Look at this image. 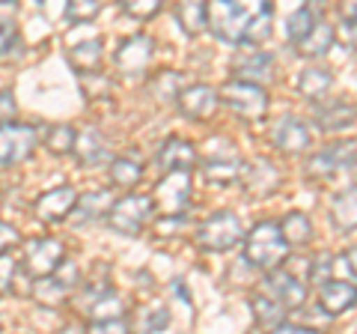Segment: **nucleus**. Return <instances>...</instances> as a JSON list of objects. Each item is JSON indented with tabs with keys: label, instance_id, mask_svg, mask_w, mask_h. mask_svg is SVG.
I'll return each mask as SVG.
<instances>
[{
	"label": "nucleus",
	"instance_id": "obj_1",
	"mask_svg": "<svg viewBox=\"0 0 357 334\" xmlns=\"http://www.w3.org/2000/svg\"><path fill=\"white\" fill-rule=\"evenodd\" d=\"M289 257V245L280 233V224L274 221H259L244 239V260L262 272L280 269Z\"/></svg>",
	"mask_w": 357,
	"mask_h": 334
},
{
	"label": "nucleus",
	"instance_id": "obj_2",
	"mask_svg": "<svg viewBox=\"0 0 357 334\" xmlns=\"http://www.w3.org/2000/svg\"><path fill=\"white\" fill-rule=\"evenodd\" d=\"M253 6L248 3H229V0H215L208 3V24L215 30L220 42H232V45H244V33H248Z\"/></svg>",
	"mask_w": 357,
	"mask_h": 334
},
{
	"label": "nucleus",
	"instance_id": "obj_3",
	"mask_svg": "<svg viewBox=\"0 0 357 334\" xmlns=\"http://www.w3.org/2000/svg\"><path fill=\"white\" fill-rule=\"evenodd\" d=\"M155 215V203L149 194H126L119 197L107 212V224L116 233H126V236H137L152 221Z\"/></svg>",
	"mask_w": 357,
	"mask_h": 334
},
{
	"label": "nucleus",
	"instance_id": "obj_4",
	"mask_svg": "<svg viewBox=\"0 0 357 334\" xmlns=\"http://www.w3.org/2000/svg\"><path fill=\"white\" fill-rule=\"evenodd\" d=\"M241 239H244L241 221L236 212H227V209L206 218L197 230V242L206 251H232L236 245H241Z\"/></svg>",
	"mask_w": 357,
	"mask_h": 334
},
{
	"label": "nucleus",
	"instance_id": "obj_5",
	"mask_svg": "<svg viewBox=\"0 0 357 334\" xmlns=\"http://www.w3.org/2000/svg\"><path fill=\"white\" fill-rule=\"evenodd\" d=\"M354 164H357V140H337L312 155L307 161V170L312 180H333V176L351 170Z\"/></svg>",
	"mask_w": 357,
	"mask_h": 334
},
{
	"label": "nucleus",
	"instance_id": "obj_6",
	"mask_svg": "<svg viewBox=\"0 0 357 334\" xmlns=\"http://www.w3.org/2000/svg\"><path fill=\"white\" fill-rule=\"evenodd\" d=\"M220 102L232 108L238 117L244 119H259L265 117V110H268V93H265V87H256V84H248V81H227L220 87Z\"/></svg>",
	"mask_w": 357,
	"mask_h": 334
},
{
	"label": "nucleus",
	"instance_id": "obj_7",
	"mask_svg": "<svg viewBox=\"0 0 357 334\" xmlns=\"http://www.w3.org/2000/svg\"><path fill=\"white\" fill-rule=\"evenodd\" d=\"M39 143V131L24 122H0V167H13L30 159Z\"/></svg>",
	"mask_w": 357,
	"mask_h": 334
},
{
	"label": "nucleus",
	"instance_id": "obj_8",
	"mask_svg": "<svg viewBox=\"0 0 357 334\" xmlns=\"http://www.w3.org/2000/svg\"><path fill=\"white\" fill-rule=\"evenodd\" d=\"M63 257H66V248L60 239H30L24 245V269L30 277H51L54 272L63 266Z\"/></svg>",
	"mask_w": 357,
	"mask_h": 334
},
{
	"label": "nucleus",
	"instance_id": "obj_9",
	"mask_svg": "<svg viewBox=\"0 0 357 334\" xmlns=\"http://www.w3.org/2000/svg\"><path fill=\"white\" fill-rule=\"evenodd\" d=\"M152 194L155 212H164V218H178L191 200V173H167Z\"/></svg>",
	"mask_w": 357,
	"mask_h": 334
},
{
	"label": "nucleus",
	"instance_id": "obj_10",
	"mask_svg": "<svg viewBox=\"0 0 357 334\" xmlns=\"http://www.w3.org/2000/svg\"><path fill=\"white\" fill-rule=\"evenodd\" d=\"M75 281H77V266L63 260V266L51 277L36 281V286H33V298H36L39 305H45V307H57L60 302L69 298Z\"/></svg>",
	"mask_w": 357,
	"mask_h": 334
},
{
	"label": "nucleus",
	"instance_id": "obj_11",
	"mask_svg": "<svg viewBox=\"0 0 357 334\" xmlns=\"http://www.w3.org/2000/svg\"><path fill=\"white\" fill-rule=\"evenodd\" d=\"M262 289H265L268 298H274V302L280 305V307H286V310L301 307V305L307 302V286H304V281H298L292 272H283V269H274L271 275H268Z\"/></svg>",
	"mask_w": 357,
	"mask_h": 334
},
{
	"label": "nucleus",
	"instance_id": "obj_12",
	"mask_svg": "<svg viewBox=\"0 0 357 334\" xmlns=\"http://www.w3.org/2000/svg\"><path fill=\"white\" fill-rule=\"evenodd\" d=\"M152 54H155V39L137 33V36L119 42L114 60L126 75H140V72H146V66L152 63Z\"/></svg>",
	"mask_w": 357,
	"mask_h": 334
},
{
	"label": "nucleus",
	"instance_id": "obj_13",
	"mask_svg": "<svg viewBox=\"0 0 357 334\" xmlns=\"http://www.w3.org/2000/svg\"><path fill=\"white\" fill-rule=\"evenodd\" d=\"M220 150H211L203 159V173L208 182L218 185H229L241 176V159L232 150V143H218Z\"/></svg>",
	"mask_w": 357,
	"mask_h": 334
},
{
	"label": "nucleus",
	"instance_id": "obj_14",
	"mask_svg": "<svg viewBox=\"0 0 357 334\" xmlns=\"http://www.w3.org/2000/svg\"><path fill=\"white\" fill-rule=\"evenodd\" d=\"M75 206H77V191L72 185H60V188L45 191L36 203H33V212H36L39 221H48V224H54V221L69 218L75 212Z\"/></svg>",
	"mask_w": 357,
	"mask_h": 334
},
{
	"label": "nucleus",
	"instance_id": "obj_15",
	"mask_svg": "<svg viewBox=\"0 0 357 334\" xmlns=\"http://www.w3.org/2000/svg\"><path fill=\"white\" fill-rule=\"evenodd\" d=\"M176 105H178V110H182L185 117H191V119H208L218 110L220 96H218V90H211L208 84H191V87H185V90L178 93Z\"/></svg>",
	"mask_w": 357,
	"mask_h": 334
},
{
	"label": "nucleus",
	"instance_id": "obj_16",
	"mask_svg": "<svg viewBox=\"0 0 357 334\" xmlns=\"http://www.w3.org/2000/svg\"><path fill=\"white\" fill-rule=\"evenodd\" d=\"M232 75H236V81L262 87L274 78V57L268 51H244L241 57L232 60Z\"/></svg>",
	"mask_w": 357,
	"mask_h": 334
},
{
	"label": "nucleus",
	"instance_id": "obj_17",
	"mask_svg": "<svg viewBox=\"0 0 357 334\" xmlns=\"http://www.w3.org/2000/svg\"><path fill=\"white\" fill-rule=\"evenodd\" d=\"M354 305H357V286L351 281H345V277H333V281L319 286V307L328 317H340Z\"/></svg>",
	"mask_w": 357,
	"mask_h": 334
},
{
	"label": "nucleus",
	"instance_id": "obj_18",
	"mask_svg": "<svg viewBox=\"0 0 357 334\" xmlns=\"http://www.w3.org/2000/svg\"><path fill=\"white\" fill-rule=\"evenodd\" d=\"M197 159H199L197 150L182 138H167L158 152V164L167 173H191Z\"/></svg>",
	"mask_w": 357,
	"mask_h": 334
},
{
	"label": "nucleus",
	"instance_id": "obj_19",
	"mask_svg": "<svg viewBox=\"0 0 357 334\" xmlns=\"http://www.w3.org/2000/svg\"><path fill=\"white\" fill-rule=\"evenodd\" d=\"M271 138H274V143L280 147L283 152H304L307 147H310V129H307V122L304 119H298V117H283L280 122L274 126V131H271Z\"/></svg>",
	"mask_w": 357,
	"mask_h": 334
},
{
	"label": "nucleus",
	"instance_id": "obj_20",
	"mask_svg": "<svg viewBox=\"0 0 357 334\" xmlns=\"http://www.w3.org/2000/svg\"><path fill=\"white\" fill-rule=\"evenodd\" d=\"M241 176H244V191L253 197H265L280 185V173L268 159H256L253 164H248V170H241Z\"/></svg>",
	"mask_w": 357,
	"mask_h": 334
},
{
	"label": "nucleus",
	"instance_id": "obj_21",
	"mask_svg": "<svg viewBox=\"0 0 357 334\" xmlns=\"http://www.w3.org/2000/svg\"><path fill=\"white\" fill-rule=\"evenodd\" d=\"M357 119V108L349 102H321L316 108V126L321 131H340L354 126Z\"/></svg>",
	"mask_w": 357,
	"mask_h": 334
},
{
	"label": "nucleus",
	"instance_id": "obj_22",
	"mask_svg": "<svg viewBox=\"0 0 357 334\" xmlns=\"http://www.w3.org/2000/svg\"><path fill=\"white\" fill-rule=\"evenodd\" d=\"M331 90H333V75L325 66H307V69L298 75V93L310 99V102H321Z\"/></svg>",
	"mask_w": 357,
	"mask_h": 334
},
{
	"label": "nucleus",
	"instance_id": "obj_23",
	"mask_svg": "<svg viewBox=\"0 0 357 334\" xmlns=\"http://www.w3.org/2000/svg\"><path fill=\"white\" fill-rule=\"evenodd\" d=\"M333 39H337V33H333V27L325 18H321L319 24L312 27L301 42H295L292 48H295L298 57H325V54L331 51V45H333Z\"/></svg>",
	"mask_w": 357,
	"mask_h": 334
},
{
	"label": "nucleus",
	"instance_id": "obj_24",
	"mask_svg": "<svg viewBox=\"0 0 357 334\" xmlns=\"http://www.w3.org/2000/svg\"><path fill=\"white\" fill-rule=\"evenodd\" d=\"M331 218L342 233L357 230V185L342 188V191L331 200Z\"/></svg>",
	"mask_w": 357,
	"mask_h": 334
},
{
	"label": "nucleus",
	"instance_id": "obj_25",
	"mask_svg": "<svg viewBox=\"0 0 357 334\" xmlns=\"http://www.w3.org/2000/svg\"><path fill=\"white\" fill-rule=\"evenodd\" d=\"M75 152H77V159H81V164H98L107 159V140L102 138V131L86 129L84 135H77Z\"/></svg>",
	"mask_w": 357,
	"mask_h": 334
},
{
	"label": "nucleus",
	"instance_id": "obj_26",
	"mask_svg": "<svg viewBox=\"0 0 357 334\" xmlns=\"http://www.w3.org/2000/svg\"><path fill=\"white\" fill-rule=\"evenodd\" d=\"M176 21L188 36H197V33H203L208 27V3H197V0H191V3H178Z\"/></svg>",
	"mask_w": 357,
	"mask_h": 334
},
{
	"label": "nucleus",
	"instance_id": "obj_27",
	"mask_svg": "<svg viewBox=\"0 0 357 334\" xmlns=\"http://www.w3.org/2000/svg\"><path fill=\"white\" fill-rule=\"evenodd\" d=\"M102 39H86V42H81V45H75L72 51H69V60H72V66L77 72H81V78L84 75H93L96 69H98V63H102Z\"/></svg>",
	"mask_w": 357,
	"mask_h": 334
},
{
	"label": "nucleus",
	"instance_id": "obj_28",
	"mask_svg": "<svg viewBox=\"0 0 357 334\" xmlns=\"http://www.w3.org/2000/svg\"><path fill=\"white\" fill-rule=\"evenodd\" d=\"M321 18H325V15L319 13V6H301V9H295V13L289 15V21H286V39L295 45V42L304 39Z\"/></svg>",
	"mask_w": 357,
	"mask_h": 334
},
{
	"label": "nucleus",
	"instance_id": "obj_29",
	"mask_svg": "<svg viewBox=\"0 0 357 334\" xmlns=\"http://www.w3.org/2000/svg\"><path fill=\"white\" fill-rule=\"evenodd\" d=\"M280 233H283L289 248H304V245L312 239V224L304 212H289L280 221Z\"/></svg>",
	"mask_w": 357,
	"mask_h": 334
},
{
	"label": "nucleus",
	"instance_id": "obj_30",
	"mask_svg": "<svg viewBox=\"0 0 357 334\" xmlns=\"http://www.w3.org/2000/svg\"><path fill=\"white\" fill-rule=\"evenodd\" d=\"M271 24H274V6L262 0V3H256V6H253V13H250L248 33H244V42L256 45V42L268 39V33H271Z\"/></svg>",
	"mask_w": 357,
	"mask_h": 334
},
{
	"label": "nucleus",
	"instance_id": "obj_31",
	"mask_svg": "<svg viewBox=\"0 0 357 334\" xmlns=\"http://www.w3.org/2000/svg\"><path fill=\"white\" fill-rule=\"evenodd\" d=\"M250 307H253V314H256V322H259L262 328H280L283 326V317H286V307H280L274 302V298H268L265 293H256L250 298Z\"/></svg>",
	"mask_w": 357,
	"mask_h": 334
},
{
	"label": "nucleus",
	"instance_id": "obj_32",
	"mask_svg": "<svg viewBox=\"0 0 357 334\" xmlns=\"http://www.w3.org/2000/svg\"><path fill=\"white\" fill-rule=\"evenodd\" d=\"M107 176L116 188H134L143 180V164L134 159H114L107 167Z\"/></svg>",
	"mask_w": 357,
	"mask_h": 334
},
{
	"label": "nucleus",
	"instance_id": "obj_33",
	"mask_svg": "<svg viewBox=\"0 0 357 334\" xmlns=\"http://www.w3.org/2000/svg\"><path fill=\"white\" fill-rule=\"evenodd\" d=\"M167 326H170V310L164 305H149L137 314V322L131 326V331L134 334H155V331H164Z\"/></svg>",
	"mask_w": 357,
	"mask_h": 334
},
{
	"label": "nucleus",
	"instance_id": "obj_34",
	"mask_svg": "<svg viewBox=\"0 0 357 334\" xmlns=\"http://www.w3.org/2000/svg\"><path fill=\"white\" fill-rule=\"evenodd\" d=\"M110 194L107 191H89L84 194V200H77L75 212H77V221H96V218H107L110 212Z\"/></svg>",
	"mask_w": 357,
	"mask_h": 334
},
{
	"label": "nucleus",
	"instance_id": "obj_35",
	"mask_svg": "<svg viewBox=\"0 0 357 334\" xmlns=\"http://www.w3.org/2000/svg\"><path fill=\"white\" fill-rule=\"evenodd\" d=\"M89 317H93V322H105V319H126V302H122V296L116 293H107L102 302H96L93 307H89Z\"/></svg>",
	"mask_w": 357,
	"mask_h": 334
},
{
	"label": "nucleus",
	"instance_id": "obj_36",
	"mask_svg": "<svg viewBox=\"0 0 357 334\" xmlns=\"http://www.w3.org/2000/svg\"><path fill=\"white\" fill-rule=\"evenodd\" d=\"M107 293H114V286H110V277L105 275H96V277H89V281H84L81 286V296H77V302H81V307H93L96 302H102V298Z\"/></svg>",
	"mask_w": 357,
	"mask_h": 334
},
{
	"label": "nucleus",
	"instance_id": "obj_37",
	"mask_svg": "<svg viewBox=\"0 0 357 334\" xmlns=\"http://www.w3.org/2000/svg\"><path fill=\"white\" fill-rule=\"evenodd\" d=\"M75 140H77V135L72 126H54V129H48V135H45V147L54 155H66L75 150Z\"/></svg>",
	"mask_w": 357,
	"mask_h": 334
},
{
	"label": "nucleus",
	"instance_id": "obj_38",
	"mask_svg": "<svg viewBox=\"0 0 357 334\" xmlns=\"http://www.w3.org/2000/svg\"><path fill=\"white\" fill-rule=\"evenodd\" d=\"M152 93L161 99V102H170V99H178V75L176 72H164L152 81Z\"/></svg>",
	"mask_w": 357,
	"mask_h": 334
},
{
	"label": "nucleus",
	"instance_id": "obj_39",
	"mask_svg": "<svg viewBox=\"0 0 357 334\" xmlns=\"http://www.w3.org/2000/svg\"><path fill=\"white\" fill-rule=\"evenodd\" d=\"M98 13H102L98 0H75V3L66 6V18L69 21H93Z\"/></svg>",
	"mask_w": 357,
	"mask_h": 334
},
{
	"label": "nucleus",
	"instance_id": "obj_40",
	"mask_svg": "<svg viewBox=\"0 0 357 334\" xmlns=\"http://www.w3.org/2000/svg\"><path fill=\"white\" fill-rule=\"evenodd\" d=\"M18 45V27L13 18H0V57H9Z\"/></svg>",
	"mask_w": 357,
	"mask_h": 334
},
{
	"label": "nucleus",
	"instance_id": "obj_41",
	"mask_svg": "<svg viewBox=\"0 0 357 334\" xmlns=\"http://www.w3.org/2000/svg\"><path fill=\"white\" fill-rule=\"evenodd\" d=\"M15 272H18V263L13 254H0V296L9 293V286L15 281Z\"/></svg>",
	"mask_w": 357,
	"mask_h": 334
},
{
	"label": "nucleus",
	"instance_id": "obj_42",
	"mask_svg": "<svg viewBox=\"0 0 357 334\" xmlns=\"http://www.w3.org/2000/svg\"><path fill=\"white\" fill-rule=\"evenodd\" d=\"M122 9H126L131 18H152L161 13V3L158 0H134V3H122Z\"/></svg>",
	"mask_w": 357,
	"mask_h": 334
},
{
	"label": "nucleus",
	"instance_id": "obj_43",
	"mask_svg": "<svg viewBox=\"0 0 357 334\" xmlns=\"http://www.w3.org/2000/svg\"><path fill=\"white\" fill-rule=\"evenodd\" d=\"M86 334H131L128 319H105V322H89Z\"/></svg>",
	"mask_w": 357,
	"mask_h": 334
},
{
	"label": "nucleus",
	"instance_id": "obj_44",
	"mask_svg": "<svg viewBox=\"0 0 357 334\" xmlns=\"http://www.w3.org/2000/svg\"><path fill=\"white\" fill-rule=\"evenodd\" d=\"M18 242H21V233L13 224L0 221V254H9V248H15Z\"/></svg>",
	"mask_w": 357,
	"mask_h": 334
},
{
	"label": "nucleus",
	"instance_id": "obj_45",
	"mask_svg": "<svg viewBox=\"0 0 357 334\" xmlns=\"http://www.w3.org/2000/svg\"><path fill=\"white\" fill-rule=\"evenodd\" d=\"M15 114V96L9 90H0V122H9Z\"/></svg>",
	"mask_w": 357,
	"mask_h": 334
},
{
	"label": "nucleus",
	"instance_id": "obj_46",
	"mask_svg": "<svg viewBox=\"0 0 357 334\" xmlns=\"http://www.w3.org/2000/svg\"><path fill=\"white\" fill-rule=\"evenodd\" d=\"M342 36L349 42V48L357 51V18L354 21H342Z\"/></svg>",
	"mask_w": 357,
	"mask_h": 334
},
{
	"label": "nucleus",
	"instance_id": "obj_47",
	"mask_svg": "<svg viewBox=\"0 0 357 334\" xmlns=\"http://www.w3.org/2000/svg\"><path fill=\"white\" fill-rule=\"evenodd\" d=\"M268 334H321V331L307 328V326H280V328H274V331H268Z\"/></svg>",
	"mask_w": 357,
	"mask_h": 334
},
{
	"label": "nucleus",
	"instance_id": "obj_48",
	"mask_svg": "<svg viewBox=\"0 0 357 334\" xmlns=\"http://www.w3.org/2000/svg\"><path fill=\"white\" fill-rule=\"evenodd\" d=\"M342 263H345V272H349V275H354V277H357V245H354V248H349V251L342 254Z\"/></svg>",
	"mask_w": 357,
	"mask_h": 334
},
{
	"label": "nucleus",
	"instance_id": "obj_49",
	"mask_svg": "<svg viewBox=\"0 0 357 334\" xmlns=\"http://www.w3.org/2000/svg\"><path fill=\"white\" fill-rule=\"evenodd\" d=\"M340 15H342V21H354L357 18V0H354V3H342Z\"/></svg>",
	"mask_w": 357,
	"mask_h": 334
},
{
	"label": "nucleus",
	"instance_id": "obj_50",
	"mask_svg": "<svg viewBox=\"0 0 357 334\" xmlns=\"http://www.w3.org/2000/svg\"><path fill=\"white\" fill-rule=\"evenodd\" d=\"M0 328H3V326H0Z\"/></svg>",
	"mask_w": 357,
	"mask_h": 334
}]
</instances>
